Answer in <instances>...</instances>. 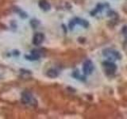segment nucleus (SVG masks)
Instances as JSON below:
<instances>
[{"instance_id":"obj_3","label":"nucleus","mask_w":127,"mask_h":119,"mask_svg":"<svg viewBox=\"0 0 127 119\" xmlns=\"http://www.w3.org/2000/svg\"><path fill=\"white\" fill-rule=\"evenodd\" d=\"M75 24H79V25H82L85 27H87V25H88V23H87L86 21H84V20H82V19H79V18H75V19L72 20V21H71L69 24V27H70L71 30L74 27V26L75 25Z\"/></svg>"},{"instance_id":"obj_2","label":"nucleus","mask_w":127,"mask_h":119,"mask_svg":"<svg viewBox=\"0 0 127 119\" xmlns=\"http://www.w3.org/2000/svg\"><path fill=\"white\" fill-rule=\"evenodd\" d=\"M45 39V36L42 34L41 33H37L34 35V37L33 38V43L34 45H40L44 41Z\"/></svg>"},{"instance_id":"obj_6","label":"nucleus","mask_w":127,"mask_h":119,"mask_svg":"<svg viewBox=\"0 0 127 119\" xmlns=\"http://www.w3.org/2000/svg\"><path fill=\"white\" fill-rule=\"evenodd\" d=\"M39 6L43 10H49L51 8V5L49 3V2H47L46 0H41L39 2Z\"/></svg>"},{"instance_id":"obj_5","label":"nucleus","mask_w":127,"mask_h":119,"mask_svg":"<svg viewBox=\"0 0 127 119\" xmlns=\"http://www.w3.org/2000/svg\"><path fill=\"white\" fill-rule=\"evenodd\" d=\"M22 101L26 104H30L33 102V97L29 92H24L22 94Z\"/></svg>"},{"instance_id":"obj_1","label":"nucleus","mask_w":127,"mask_h":119,"mask_svg":"<svg viewBox=\"0 0 127 119\" xmlns=\"http://www.w3.org/2000/svg\"><path fill=\"white\" fill-rule=\"evenodd\" d=\"M93 63L91 60H87L85 61V63H83V72L86 75H89L91 73V71H93Z\"/></svg>"},{"instance_id":"obj_7","label":"nucleus","mask_w":127,"mask_h":119,"mask_svg":"<svg viewBox=\"0 0 127 119\" xmlns=\"http://www.w3.org/2000/svg\"><path fill=\"white\" fill-rule=\"evenodd\" d=\"M58 75H59L58 71L57 70H55V69H49V71H47V75L49 78H52V79L57 77Z\"/></svg>"},{"instance_id":"obj_4","label":"nucleus","mask_w":127,"mask_h":119,"mask_svg":"<svg viewBox=\"0 0 127 119\" xmlns=\"http://www.w3.org/2000/svg\"><path fill=\"white\" fill-rule=\"evenodd\" d=\"M41 57V53H40L39 50H33L32 51V53L30 56H26V58L27 60H37Z\"/></svg>"}]
</instances>
